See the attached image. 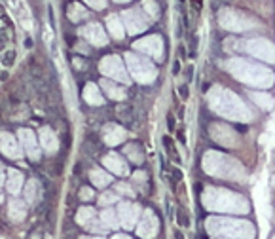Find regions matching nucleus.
I'll use <instances>...</instances> for the list:
<instances>
[{
	"instance_id": "dca6fc26",
	"label": "nucleus",
	"mask_w": 275,
	"mask_h": 239,
	"mask_svg": "<svg viewBox=\"0 0 275 239\" xmlns=\"http://www.w3.org/2000/svg\"><path fill=\"white\" fill-rule=\"evenodd\" d=\"M93 219H95V211H93L92 207H84V209H80L76 213V222H78L80 226H84V228H86Z\"/></svg>"
},
{
	"instance_id": "f257e3e1",
	"label": "nucleus",
	"mask_w": 275,
	"mask_h": 239,
	"mask_svg": "<svg viewBox=\"0 0 275 239\" xmlns=\"http://www.w3.org/2000/svg\"><path fill=\"white\" fill-rule=\"evenodd\" d=\"M207 232L213 238H222V239H255L256 230L251 222L237 219H209L205 222Z\"/></svg>"
},
{
	"instance_id": "412c9836",
	"label": "nucleus",
	"mask_w": 275,
	"mask_h": 239,
	"mask_svg": "<svg viewBox=\"0 0 275 239\" xmlns=\"http://www.w3.org/2000/svg\"><path fill=\"white\" fill-rule=\"evenodd\" d=\"M93 29L95 30H88V36H90V40H95L97 46H102V44H104V36H102V32L99 30L97 25H93Z\"/></svg>"
},
{
	"instance_id": "c756f323",
	"label": "nucleus",
	"mask_w": 275,
	"mask_h": 239,
	"mask_svg": "<svg viewBox=\"0 0 275 239\" xmlns=\"http://www.w3.org/2000/svg\"><path fill=\"white\" fill-rule=\"evenodd\" d=\"M2 180H4V167L0 165V184H2Z\"/></svg>"
},
{
	"instance_id": "6ab92c4d",
	"label": "nucleus",
	"mask_w": 275,
	"mask_h": 239,
	"mask_svg": "<svg viewBox=\"0 0 275 239\" xmlns=\"http://www.w3.org/2000/svg\"><path fill=\"white\" fill-rule=\"evenodd\" d=\"M86 228L90 230V232H93V234H99V236H104V234H106V232H108V226H106V224H104V222H97V220L93 219L92 222H90V224H88V226H86Z\"/></svg>"
},
{
	"instance_id": "5701e85b",
	"label": "nucleus",
	"mask_w": 275,
	"mask_h": 239,
	"mask_svg": "<svg viewBox=\"0 0 275 239\" xmlns=\"http://www.w3.org/2000/svg\"><path fill=\"white\" fill-rule=\"evenodd\" d=\"M116 190H118V192H122V194H127L129 198H133V196H135V194H133V190H131V186H127V184H123V182H120V184L116 186Z\"/></svg>"
},
{
	"instance_id": "20e7f679",
	"label": "nucleus",
	"mask_w": 275,
	"mask_h": 239,
	"mask_svg": "<svg viewBox=\"0 0 275 239\" xmlns=\"http://www.w3.org/2000/svg\"><path fill=\"white\" fill-rule=\"evenodd\" d=\"M158 232H160L158 217L154 215L152 211H144L141 220H139V226H137V234L143 239H152L158 236Z\"/></svg>"
},
{
	"instance_id": "9d476101",
	"label": "nucleus",
	"mask_w": 275,
	"mask_h": 239,
	"mask_svg": "<svg viewBox=\"0 0 275 239\" xmlns=\"http://www.w3.org/2000/svg\"><path fill=\"white\" fill-rule=\"evenodd\" d=\"M6 188L10 194H19L23 188V173L15 169L8 171V182H6Z\"/></svg>"
},
{
	"instance_id": "6e6552de",
	"label": "nucleus",
	"mask_w": 275,
	"mask_h": 239,
	"mask_svg": "<svg viewBox=\"0 0 275 239\" xmlns=\"http://www.w3.org/2000/svg\"><path fill=\"white\" fill-rule=\"evenodd\" d=\"M19 140L23 144V150L27 152V156L31 159H36L40 158V150H38V144H36V139L32 135V131L29 129H19Z\"/></svg>"
},
{
	"instance_id": "b1692460",
	"label": "nucleus",
	"mask_w": 275,
	"mask_h": 239,
	"mask_svg": "<svg viewBox=\"0 0 275 239\" xmlns=\"http://www.w3.org/2000/svg\"><path fill=\"white\" fill-rule=\"evenodd\" d=\"M135 150H137V146H127V154H131L133 159H135V161H141V159H143V154H141V152L137 154Z\"/></svg>"
},
{
	"instance_id": "9b49d317",
	"label": "nucleus",
	"mask_w": 275,
	"mask_h": 239,
	"mask_svg": "<svg viewBox=\"0 0 275 239\" xmlns=\"http://www.w3.org/2000/svg\"><path fill=\"white\" fill-rule=\"evenodd\" d=\"M102 133H104V140H106L108 144H118V142H122L123 137H125V131H123L122 127H118V125H114V123L106 125Z\"/></svg>"
},
{
	"instance_id": "bb28decb",
	"label": "nucleus",
	"mask_w": 275,
	"mask_h": 239,
	"mask_svg": "<svg viewBox=\"0 0 275 239\" xmlns=\"http://www.w3.org/2000/svg\"><path fill=\"white\" fill-rule=\"evenodd\" d=\"M179 90H181V97H183V99H188V88H186V86H181Z\"/></svg>"
},
{
	"instance_id": "1a4fd4ad",
	"label": "nucleus",
	"mask_w": 275,
	"mask_h": 239,
	"mask_svg": "<svg viewBox=\"0 0 275 239\" xmlns=\"http://www.w3.org/2000/svg\"><path fill=\"white\" fill-rule=\"evenodd\" d=\"M102 163H104L110 171L118 173V175H125V173H127V165H125V161H123L120 156H116V154H108L106 158L102 159Z\"/></svg>"
},
{
	"instance_id": "f3484780",
	"label": "nucleus",
	"mask_w": 275,
	"mask_h": 239,
	"mask_svg": "<svg viewBox=\"0 0 275 239\" xmlns=\"http://www.w3.org/2000/svg\"><path fill=\"white\" fill-rule=\"evenodd\" d=\"M92 180H93V184H95V186L104 188V186H108V184H110V180H112V179H110L106 173H102V171L95 169V171H92Z\"/></svg>"
},
{
	"instance_id": "39448f33",
	"label": "nucleus",
	"mask_w": 275,
	"mask_h": 239,
	"mask_svg": "<svg viewBox=\"0 0 275 239\" xmlns=\"http://www.w3.org/2000/svg\"><path fill=\"white\" fill-rule=\"evenodd\" d=\"M129 59V67H131V72L135 74V78L141 80V82H150V80L156 76V70H152L148 67V63L141 61L139 57H133V55H127Z\"/></svg>"
},
{
	"instance_id": "423d86ee",
	"label": "nucleus",
	"mask_w": 275,
	"mask_h": 239,
	"mask_svg": "<svg viewBox=\"0 0 275 239\" xmlns=\"http://www.w3.org/2000/svg\"><path fill=\"white\" fill-rule=\"evenodd\" d=\"M101 70L104 72V74L112 76V78L127 82V76H125V70H123L122 61L118 59V57H104V61L101 63Z\"/></svg>"
},
{
	"instance_id": "cd10ccee",
	"label": "nucleus",
	"mask_w": 275,
	"mask_h": 239,
	"mask_svg": "<svg viewBox=\"0 0 275 239\" xmlns=\"http://www.w3.org/2000/svg\"><path fill=\"white\" fill-rule=\"evenodd\" d=\"M167 125H169V129H175V118L173 116H169V118H167Z\"/></svg>"
},
{
	"instance_id": "0eeeda50",
	"label": "nucleus",
	"mask_w": 275,
	"mask_h": 239,
	"mask_svg": "<svg viewBox=\"0 0 275 239\" xmlns=\"http://www.w3.org/2000/svg\"><path fill=\"white\" fill-rule=\"evenodd\" d=\"M0 152L11 159L21 158V154H23V152H21V146L17 144V140H15V137L10 135V133H2V135H0Z\"/></svg>"
},
{
	"instance_id": "7ed1b4c3",
	"label": "nucleus",
	"mask_w": 275,
	"mask_h": 239,
	"mask_svg": "<svg viewBox=\"0 0 275 239\" xmlns=\"http://www.w3.org/2000/svg\"><path fill=\"white\" fill-rule=\"evenodd\" d=\"M139 217H141V207L135 205V203H129V201H123L118 207V219H120V226H123L125 230H131L137 226L139 222Z\"/></svg>"
},
{
	"instance_id": "ddd939ff",
	"label": "nucleus",
	"mask_w": 275,
	"mask_h": 239,
	"mask_svg": "<svg viewBox=\"0 0 275 239\" xmlns=\"http://www.w3.org/2000/svg\"><path fill=\"white\" fill-rule=\"evenodd\" d=\"M27 217V207L21 199H11L10 201V219L13 222H21Z\"/></svg>"
},
{
	"instance_id": "4468645a",
	"label": "nucleus",
	"mask_w": 275,
	"mask_h": 239,
	"mask_svg": "<svg viewBox=\"0 0 275 239\" xmlns=\"http://www.w3.org/2000/svg\"><path fill=\"white\" fill-rule=\"evenodd\" d=\"M84 97H86V101H88V103H92V105H102L101 93H99V90H97L93 84H88V86H86Z\"/></svg>"
},
{
	"instance_id": "aec40b11",
	"label": "nucleus",
	"mask_w": 275,
	"mask_h": 239,
	"mask_svg": "<svg viewBox=\"0 0 275 239\" xmlns=\"http://www.w3.org/2000/svg\"><path fill=\"white\" fill-rule=\"evenodd\" d=\"M25 199L29 203H32L36 199V184H34V180H29V184L25 186Z\"/></svg>"
},
{
	"instance_id": "473e14b6",
	"label": "nucleus",
	"mask_w": 275,
	"mask_h": 239,
	"mask_svg": "<svg viewBox=\"0 0 275 239\" xmlns=\"http://www.w3.org/2000/svg\"><path fill=\"white\" fill-rule=\"evenodd\" d=\"M272 239H275V236H274V238H272Z\"/></svg>"
},
{
	"instance_id": "a878e982",
	"label": "nucleus",
	"mask_w": 275,
	"mask_h": 239,
	"mask_svg": "<svg viewBox=\"0 0 275 239\" xmlns=\"http://www.w3.org/2000/svg\"><path fill=\"white\" fill-rule=\"evenodd\" d=\"M192 6H194L195 11L201 10V6H203V0H192Z\"/></svg>"
},
{
	"instance_id": "a211bd4d",
	"label": "nucleus",
	"mask_w": 275,
	"mask_h": 239,
	"mask_svg": "<svg viewBox=\"0 0 275 239\" xmlns=\"http://www.w3.org/2000/svg\"><path fill=\"white\" fill-rule=\"evenodd\" d=\"M102 88L106 90V93L112 97V99H123L125 97V91L122 90V88H118V86H114V84H110V82H102Z\"/></svg>"
},
{
	"instance_id": "7c9ffc66",
	"label": "nucleus",
	"mask_w": 275,
	"mask_h": 239,
	"mask_svg": "<svg viewBox=\"0 0 275 239\" xmlns=\"http://www.w3.org/2000/svg\"><path fill=\"white\" fill-rule=\"evenodd\" d=\"M80 239H102V238H80Z\"/></svg>"
},
{
	"instance_id": "c85d7f7f",
	"label": "nucleus",
	"mask_w": 275,
	"mask_h": 239,
	"mask_svg": "<svg viewBox=\"0 0 275 239\" xmlns=\"http://www.w3.org/2000/svg\"><path fill=\"white\" fill-rule=\"evenodd\" d=\"M112 239H131V238L125 236V234H116V236H112Z\"/></svg>"
},
{
	"instance_id": "f03ea898",
	"label": "nucleus",
	"mask_w": 275,
	"mask_h": 239,
	"mask_svg": "<svg viewBox=\"0 0 275 239\" xmlns=\"http://www.w3.org/2000/svg\"><path fill=\"white\" fill-rule=\"evenodd\" d=\"M203 205L209 211L216 213H234V215L249 213L247 199L237 194H230L226 190H207L203 196Z\"/></svg>"
},
{
	"instance_id": "f8f14e48",
	"label": "nucleus",
	"mask_w": 275,
	"mask_h": 239,
	"mask_svg": "<svg viewBox=\"0 0 275 239\" xmlns=\"http://www.w3.org/2000/svg\"><path fill=\"white\" fill-rule=\"evenodd\" d=\"M40 140H42V146L48 150L50 154H53L57 150V137L53 135V131L48 129V127H42L40 129Z\"/></svg>"
},
{
	"instance_id": "2f4dec72",
	"label": "nucleus",
	"mask_w": 275,
	"mask_h": 239,
	"mask_svg": "<svg viewBox=\"0 0 275 239\" xmlns=\"http://www.w3.org/2000/svg\"><path fill=\"white\" fill-rule=\"evenodd\" d=\"M2 199H4V196H2V192H0V203H2Z\"/></svg>"
},
{
	"instance_id": "393cba45",
	"label": "nucleus",
	"mask_w": 275,
	"mask_h": 239,
	"mask_svg": "<svg viewBox=\"0 0 275 239\" xmlns=\"http://www.w3.org/2000/svg\"><path fill=\"white\" fill-rule=\"evenodd\" d=\"M80 198L84 199V201H88V199H92V198H93V190H92V188H82Z\"/></svg>"
},
{
	"instance_id": "4be33fe9",
	"label": "nucleus",
	"mask_w": 275,
	"mask_h": 239,
	"mask_svg": "<svg viewBox=\"0 0 275 239\" xmlns=\"http://www.w3.org/2000/svg\"><path fill=\"white\" fill-rule=\"evenodd\" d=\"M116 199L118 198H116L114 194H102L101 198H99V203H101V205H112Z\"/></svg>"
},
{
	"instance_id": "2eb2a0df",
	"label": "nucleus",
	"mask_w": 275,
	"mask_h": 239,
	"mask_svg": "<svg viewBox=\"0 0 275 239\" xmlns=\"http://www.w3.org/2000/svg\"><path fill=\"white\" fill-rule=\"evenodd\" d=\"M101 220L108 226V228H118L120 226V219H118V211L106 209L101 213Z\"/></svg>"
},
{
	"instance_id": "72a5a7b5",
	"label": "nucleus",
	"mask_w": 275,
	"mask_h": 239,
	"mask_svg": "<svg viewBox=\"0 0 275 239\" xmlns=\"http://www.w3.org/2000/svg\"><path fill=\"white\" fill-rule=\"evenodd\" d=\"M181 2H184V0H181Z\"/></svg>"
}]
</instances>
